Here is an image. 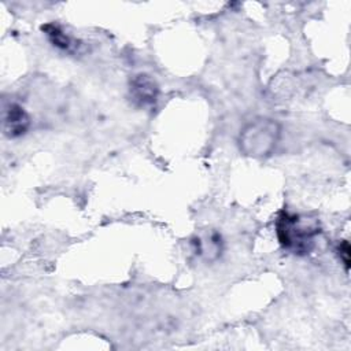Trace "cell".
<instances>
[{"label": "cell", "instance_id": "obj_7", "mask_svg": "<svg viewBox=\"0 0 351 351\" xmlns=\"http://www.w3.org/2000/svg\"><path fill=\"white\" fill-rule=\"evenodd\" d=\"M337 255L340 258V261L343 262L346 270L348 271L350 269V243L347 240H341L339 244H337Z\"/></svg>", "mask_w": 351, "mask_h": 351}, {"label": "cell", "instance_id": "obj_3", "mask_svg": "<svg viewBox=\"0 0 351 351\" xmlns=\"http://www.w3.org/2000/svg\"><path fill=\"white\" fill-rule=\"evenodd\" d=\"M129 96L137 107H152L158 100L159 86L151 75L140 73L129 81Z\"/></svg>", "mask_w": 351, "mask_h": 351}, {"label": "cell", "instance_id": "obj_1", "mask_svg": "<svg viewBox=\"0 0 351 351\" xmlns=\"http://www.w3.org/2000/svg\"><path fill=\"white\" fill-rule=\"evenodd\" d=\"M276 236L280 245L298 256L308 255L317 245L321 234L319 223L315 218L281 210L274 222Z\"/></svg>", "mask_w": 351, "mask_h": 351}, {"label": "cell", "instance_id": "obj_6", "mask_svg": "<svg viewBox=\"0 0 351 351\" xmlns=\"http://www.w3.org/2000/svg\"><path fill=\"white\" fill-rule=\"evenodd\" d=\"M199 254H204L207 258L214 259L221 254L222 250V240L218 233H211L206 240L197 239Z\"/></svg>", "mask_w": 351, "mask_h": 351}, {"label": "cell", "instance_id": "obj_5", "mask_svg": "<svg viewBox=\"0 0 351 351\" xmlns=\"http://www.w3.org/2000/svg\"><path fill=\"white\" fill-rule=\"evenodd\" d=\"M43 32L44 34L47 36L48 41L59 48L60 51H64V52H69V53H73L75 51H78L80 45L77 40H74L71 36H69L67 33L63 32V29L55 23H47L43 26Z\"/></svg>", "mask_w": 351, "mask_h": 351}, {"label": "cell", "instance_id": "obj_2", "mask_svg": "<svg viewBox=\"0 0 351 351\" xmlns=\"http://www.w3.org/2000/svg\"><path fill=\"white\" fill-rule=\"evenodd\" d=\"M281 136V128L271 118H255L248 122L239 136V145L243 154L252 158H265L276 148Z\"/></svg>", "mask_w": 351, "mask_h": 351}, {"label": "cell", "instance_id": "obj_4", "mask_svg": "<svg viewBox=\"0 0 351 351\" xmlns=\"http://www.w3.org/2000/svg\"><path fill=\"white\" fill-rule=\"evenodd\" d=\"M30 128V117L25 108L16 103H10L3 108V132L10 138L23 136Z\"/></svg>", "mask_w": 351, "mask_h": 351}]
</instances>
